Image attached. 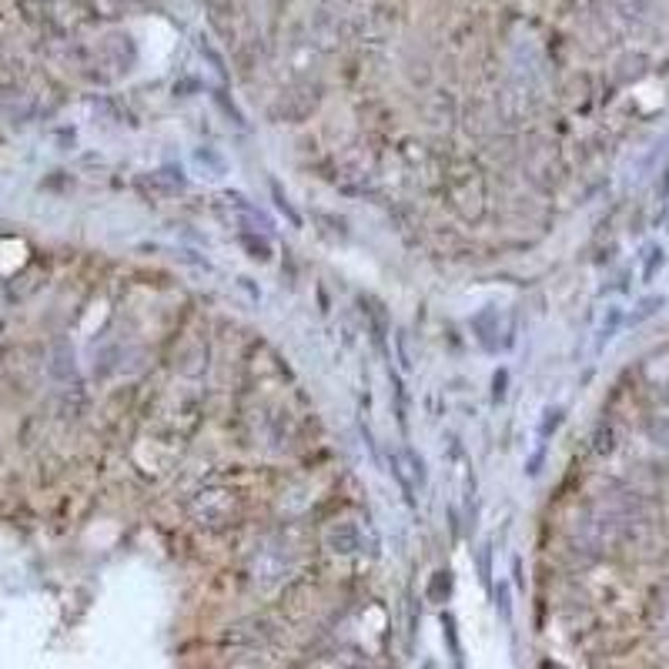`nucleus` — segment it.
<instances>
[{
	"label": "nucleus",
	"mask_w": 669,
	"mask_h": 669,
	"mask_svg": "<svg viewBox=\"0 0 669 669\" xmlns=\"http://www.w3.org/2000/svg\"><path fill=\"white\" fill-rule=\"evenodd\" d=\"M505 391H509V372L499 368V372L492 375V402H502Z\"/></svg>",
	"instance_id": "7"
},
{
	"label": "nucleus",
	"mask_w": 669,
	"mask_h": 669,
	"mask_svg": "<svg viewBox=\"0 0 669 669\" xmlns=\"http://www.w3.org/2000/svg\"><path fill=\"white\" fill-rule=\"evenodd\" d=\"M402 455L408 458V466H412V482H418V489H425V482H429V472H425V458L412 449V445H405Z\"/></svg>",
	"instance_id": "5"
},
{
	"label": "nucleus",
	"mask_w": 669,
	"mask_h": 669,
	"mask_svg": "<svg viewBox=\"0 0 669 669\" xmlns=\"http://www.w3.org/2000/svg\"><path fill=\"white\" fill-rule=\"evenodd\" d=\"M328 543L341 545L338 552H352L355 545L362 543V532H358V526H355L352 519H338V522L328 529Z\"/></svg>",
	"instance_id": "2"
},
{
	"label": "nucleus",
	"mask_w": 669,
	"mask_h": 669,
	"mask_svg": "<svg viewBox=\"0 0 669 669\" xmlns=\"http://www.w3.org/2000/svg\"><path fill=\"white\" fill-rule=\"evenodd\" d=\"M271 198H275V208H278L281 215L288 218L291 225H295V227H302V215L295 211V204L288 201V194L281 191V184H278V181H271Z\"/></svg>",
	"instance_id": "4"
},
{
	"label": "nucleus",
	"mask_w": 669,
	"mask_h": 669,
	"mask_svg": "<svg viewBox=\"0 0 669 669\" xmlns=\"http://www.w3.org/2000/svg\"><path fill=\"white\" fill-rule=\"evenodd\" d=\"M194 165H201V167H215V177H221L225 174V158L215 151V148H198L194 151Z\"/></svg>",
	"instance_id": "6"
},
{
	"label": "nucleus",
	"mask_w": 669,
	"mask_h": 669,
	"mask_svg": "<svg viewBox=\"0 0 669 669\" xmlns=\"http://www.w3.org/2000/svg\"><path fill=\"white\" fill-rule=\"evenodd\" d=\"M235 238H238V244L244 248V254H248L251 261H261V265H265V261H271L275 248H271V241H268L265 235H258V227H241Z\"/></svg>",
	"instance_id": "1"
},
{
	"label": "nucleus",
	"mask_w": 669,
	"mask_h": 669,
	"mask_svg": "<svg viewBox=\"0 0 669 669\" xmlns=\"http://www.w3.org/2000/svg\"><path fill=\"white\" fill-rule=\"evenodd\" d=\"M389 379H391V389H395V415H398V425H402V432H408V398H405L402 379H398L391 368H389Z\"/></svg>",
	"instance_id": "3"
}]
</instances>
